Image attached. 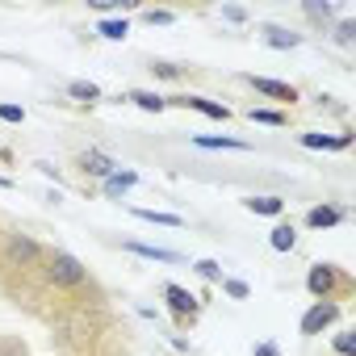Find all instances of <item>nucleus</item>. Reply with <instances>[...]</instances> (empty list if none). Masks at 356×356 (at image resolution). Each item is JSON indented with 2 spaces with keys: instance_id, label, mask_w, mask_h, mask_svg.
I'll return each instance as SVG.
<instances>
[{
  "instance_id": "obj_12",
  "label": "nucleus",
  "mask_w": 356,
  "mask_h": 356,
  "mask_svg": "<svg viewBox=\"0 0 356 356\" xmlns=\"http://www.w3.org/2000/svg\"><path fill=\"white\" fill-rule=\"evenodd\" d=\"M134 185H138V172H122V168H118L101 189H105V197H122V193H130Z\"/></svg>"
},
{
  "instance_id": "obj_7",
  "label": "nucleus",
  "mask_w": 356,
  "mask_h": 356,
  "mask_svg": "<svg viewBox=\"0 0 356 356\" xmlns=\"http://www.w3.org/2000/svg\"><path fill=\"white\" fill-rule=\"evenodd\" d=\"M168 105L197 109V113H206V118H214V122H227V118H231V109H227V105H218V101H206V97H176V101H168Z\"/></svg>"
},
{
  "instance_id": "obj_31",
  "label": "nucleus",
  "mask_w": 356,
  "mask_h": 356,
  "mask_svg": "<svg viewBox=\"0 0 356 356\" xmlns=\"http://www.w3.org/2000/svg\"><path fill=\"white\" fill-rule=\"evenodd\" d=\"M339 42H352V22H339V34H335Z\"/></svg>"
},
{
  "instance_id": "obj_28",
  "label": "nucleus",
  "mask_w": 356,
  "mask_h": 356,
  "mask_svg": "<svg viewBox=\"0 0 356 356\" xmlns=\"http://www.w3.org/2000/svg\"><path fill=\"white\" fill-rule=\"evenodd\" d=\"M88 5H92L97 13H113V9H122V0H88Z\"/></svg>"
},
{
  "instance_id": "obj_5",
  "label": "nucleus",
  "mask_w": 356,
  "mask_h": 356,
  "mask_svg": "<svg viewBox=\"0 0 356 356\" xmlns=\"http://www.w3.org/2000/svg\"><path fill=\"white\" fill-rule=\"evenodd\" d=\"M163 302L172 306L176 318H193V314H197V298H193L185 285H172V281H168V285H163Z\"/></svg>"
},
{
  "instance_id": "obj_29",
  "label": "nucleus",
  "mask_w": 356,
  "mask_h": 356,
  "mask_svg": "<svg viewBox=\"0 0 356 356\" xmlns=\"http://www.w3.org/2000/svg\"><path fill=\"white\" fill-rule=\"evenodd\" d=\"M306 13H310V17H331L335 9H331V5H314V0H310V5H306Z\"/></svg>"
},
{
  "instance_id": "obj_13",
  "label": "nucleus",
  "mask_w": 356,
  "mask_h": 356,
  "mask_svg": "<svg viewBox=\"0 0 356 356\" xmlns=\"http://www.w3.org/2000/svg\"><path fill=\"white\" fill-rule=\"evenodd\" d=\"M243 206H248L252 214H260V218H281V214H285V202L273 197V193H268V197H248Z\"/></svg>"
},
{
  "instance_id": "obj_32",
  "label": "nucleus",
  "mask_w": 356,
  "mask_h": 356,
  "mask_svg": "<svg viewBox=\"0 0 356 356\" xmlns=\"http://www.w3.org/2000/svg\"><path fill=\"white\" fill-rule=\"evenodd\" d=\"M256 356H281V352H277V343H260V348H256Z\"/></svg>"
},
{
  "instance_id": "obj_19",
  "label": "nucleus",
  "mask_w": 356,
  "mask_h": 356,
  "mask_svg": "<svg viewBox=\"0 0 356 356\" xmlns=\"http://www.w3.org/2000/svg\"><path fill=\"white\" fill-rule=\"evenodd\" d=\"M67 97H76V101H101V88L92 80H72L67 84Z\"/></svg>"
},
{
  "instance_id": "obj_2",
  "label": "nucleus",
  "mask_w": 356,
  "mask_h": 356,
  "mask_svg": "<svg viewBox=\"0 0 356 356\" xmlns=\"http://www.w3.org/2000/svg\"><path fill=\"white\" fill-rule=\"evenodd\" d=\"M42 252H38V243L30 239V235H22V231H13L9 239H5V260L13 264V268H30L34 260H38Z\"/></svg>"
},
{
  "instance_id": "obj_20",
  "label": "nucleus",
  "mask_w": 356,
  "mask_h": 356,
  "mask_svg": "<svg viewBox=\"0 0 356 356\" xmlns=\"http://www.w3.org/2000/svg\"><path fill=\"white\" fill-rule=\"evenodd\" d=\"M130 101H134L138 109H147V113H163V109H168V101H163L159 92H130Z\"/></svg>"
},
{
  "instance_id": "obj_11",
  "label": "nucleus",
  "mask_w": 356,
  "mask_h": 356,
  "mask_svg": "<svg viewBox=\"0 0 356 356\" xmlns=\"http://www.w3.org/2000/svg\"><path fill=\"white\" fill-rule=\"evenodd\" d=\"M335 222H343V210H339V206H314V210L306 214V227H314V231H327V227H335Z\"/></svg>"
},
{
  "instance_id": "obj_18",
  "label": "nucleus",
  "mask_w": 356,
  "mask_h": 356,
  "mask_svg": "<svg viewBox=\"0 0 356 356\" xmlns=\"http://www.w3.org/2000/svg\"><path fill=\"white\" fill-rule=\"evenodd\" d=\"M193 143L197 147H206V151H248V143L243 138H218V134H193Z\"/></svg>"
},
{
  "instance_id": "obj_27",
  "label": "nucleus",
  "mask_w": 356,
  "mask_h": 356,
  "mask_svg": "<svg viewBox=\"0 0 356 356\" xmlns=\"http://www.w3.org/2000/svg\"><path fill=\"white\" fill-rule=\"evenodd\" d=\"M222 17L239 26V22H248V9H239V5H227V9H222Z\"/></svg>"
},
{
  "instance_id": "obj_10",
  "label": "nucleus",
  "mask_w": 356,
  "mask_h": 356,
  "mask_svg": "<svg viewBox=\"0 0 356 356\" xmlns=\"http://www.w3.org/2000/svg\"><path fill=\"white\" fill-rule=\"evenodd\" d=\"M352 143V134H302V147H310V151H343Z\"/></svg>"
},
{
  "instance_id": "obj_21",
  "label": "nucleus",
  "mask_w": 356,
  "mask_h": 356,
  "mask_svg": "<svg viewBox=\"0 0 356 356\" xmlns=\"http://www.w3.org/2000/svg\"><path fill=\"white\" fill-rule=\"evenodd\" d=\"M143 22H147V26H172L176 13H172V9H143Z\"/></svg>"
},
{
  "instance_id": "obj_23",
  "label": "nucleus",
  "mask_w": 356,
  "mask_h": 356,
  "mask_svg": "<svg viewBox=\"0 0 356 356\" xmlns=\"http://www.w3.org/2000/svg\"><path fill=\"white\" fill-rule=\"evenodd\" d=\"M248 118L252 122H264V126H285V113H277V109H252Z\"/></svg>"
},
{
  "instance_id": "obj_8",
  "label": "nucleus",
  "mask_w": 356,
  "mask_h": 356,
  "mask_svg": "<svg viewBox=\"0 0 356 356\" xmlns=\"http://www.w3.org/2000/svg\"><path fill=\"white\" fill-rule=\"evenodd\" d=\"M126 252L147 256V260H159V264H181V252H172V248H155V243H138V239H126Z\"/></svg>"
},
{
  "instance_id": "obj_26",
  "label": "nucleus",
  "mask_w": 356,
  "mask_h": 356,
  "mask_svg": "<svg viewBox=\"0 0 356 356\" xmlns=\"http://www.w3.org/2000/svg\"><path fill=\"white\" fill-rule=\"evenodd\" d=\"M0 122H13L17 126V122H26V109L22 105H0Z\"/></svg>"
},
{
  "instance_id": "obj_24",
  "label": "nucleus",
  "mask_w": 356,
  "mask_h": 356,
  "mask_svg": "<svg viewBox=\"0 0 356 356\" xmlns=\"http://www.w3.org/2000/svg\"><path fill=\"white\" fill-rule=\"evenodd\" d=\"M193 268H197V277H206V281H222V264H218V260H197Z\"/></svg>"
},
{
  "instance_id": "obj_3",
  "label": "nucleus",
  "mask_w": 356,
  "mask_h": 356,
  "mask_svg": "<svg viewBox=\"0 0 356 356\" xmlns=\"http://www.w3.org/2000/svg\"><path fill=\"white\" fill-rule=\"evenodd\" d=\"M335 318H339V306H335L331 298H327V302H314V306L302 314V335H323Z\"/></svg>"
},
{
  "instance_id": "obj_22",
  "label": "nucleus",
  "mask_w": 356,
  "mask_h": 356,
  "mask_svg": "<svg viewBox=\"0 0 356 356\" xmlns=\"http://www.w3.org/2000/svg\"><path fill=\"white\" fill-rule=\"evenodd\" d=\"M222 293L227 298H235V302H243L252 289H248V281H235V277H222Z\"/></svg>"
},
{
  "instance_id": "obj_16",
  "label": "nucleus",
  "mask_w": 356,
  "mask_h": 356,
  "mask_svg": "<svg viewBox=\"0 0 356 356\" xmlns=\"http://www.w3.org/2000/svg\"><path fill=\"white\" fill-rule=\"evenodd\" d=\"M130 214H134V218H143V222H155V227H172V231H176V227H185V218H181V214H163V210H143V206H134Z\"/></svg>"
},
{
  "instance_id": "obj_4",
  "label": "nucleus",
  "mask_w": 356,
  "mask_h": 356,
  "mask_svg": "<svg viewBox=\"0 0 356 356\" xmlns=\"http://www.w3.org/2000/svg\"><path fill=\"white\" fill-rule=\"evenodd\" d=\"M339 281H343V277H339L331 264H314V268L306 273V289L314 293V302H327V298L335 293V285H339Z\"/></svg>"
},
{
  "instance_id": "obj_30",
  "label": "nucleus",
  "mask_w": 356,
  "mask_h": 356,
  "mask_svg": "<svg viewBox=\"0 0 356 356\" xmlns=\"http://www.w3.org/2000/svg\"><path fill=\"white\" fill-rule=\"evenodd\" d=\"M151 72L163 76V80H176V67H172V63H151Z\"/></svg>"
},
{
  "instance_id": "obj_25",
  "label": "nucleus",
  "mask_w": 356,
  "mask_h": 356,
  "mask_svg": "<svg viewBox=\"0 0 356 356\" xmlns=\"http://www.w3.org/2000/svg\"><path fill=\"white\" fill-rule=\"evenodd\" d=\"M335 352L339 356H356V331H339L335 335Z\"/></svg>"
},
{
  "instance_id": "obj_15",
  "label": "nucleus",
  "mask_w": 356,
  "mask_h": 356,
  "mask_svg": "<svg viewBox=\"0 0 356 356\" xmlns=\"http://www.w3.org/2000/svg\"><path fill=\"white\" fill-rule=\"evenodd\" d=\"M264 42H268L273 51H293V47L302 42V34H293V30H281V26H268V30H264Z\"/></svg>"
},
{
  "instance_id": "obj_17",
  "label": "nucleus",
  "mask_w": 356,
  "mask_h": 356,
  "mask_svg": "<svg viewBox=\"0 0 356 356\" xmlns=\"http://www.w3.org/2000/svg\"><path fill=\"white\" fill-rule=\"evenodd\" d=\"M97 34L109 38V42H126L130 26H126V17H101V22H97Z\"/></svg>"
},
{
  "instance_id": "obj_14",
  "label": "nucleus",
  "mask_w": 356,
  "mask_h": 356,
  "mask_svg": "<svg viewBox=\"0 0 356 356\" xmlns=\"http://www.w3.org/2000/svg\"><path fill=\"white\" fill-rule=\"evenodd\" d=\"M293 243H298L293 222H277V227L268 231V248H273V252H293Z\"/></svg>"
},
{
  "instance_id": "obj_33",
  "label": "nucleus",
  "mask_w": 356,
  "mask_h": 356,
  "mask_svg": "<svg viewBox=\"0 0 356 356\" xmlns=\"http://www.w3.org/2000/svg\"><path fill=\"white\" fill-rule=\"evenodd\" d=\"M0 189H13V181H9V176H0Z\"/></svg>"
},
{
  "instance_id": "obj_9",
  "label": "nucleus",
  "mask_w": 356,
  "mask_h": 356,
  "mask_svg": "<svg viewBox=\"0 0 356 356\" xmlns=\"http://www.w3.org/2000/svg\"><path fill=\"white\" fill-rule=\"evenodd\" d=\"M80 163H84V172H92V176H101V181H109V176L118 172V163H113V159H109L105 151H92V147H88V151L80 155Z\"/></svg>"
},
{
  "instance_id": "obj_6",
  "label": "nucleus",
  "mask_w": 356,
  "mask_h": 356,
  "mask_svg": "<svg viewBox=\"0 0 356 356\" xmlns=\"http://www.w3.org/2000/svg\"><path fill=\"white\" fill-rule=\"evenodd\" d=\"M248 80H252L256 92H264V97H273V101H289V105L298 101V88H293V84H281V80H268V76H248Z\"/></svg>"
},
{
  "instance_id": "obj_1",
  "label": "nucleus",
  "mask_w": 356,
  "mask_h": 356,
  "mask_svg": "<svg viewBox=\"0 0 356 356\" xmlns=\"http://www.w3.org/2000/svg\"><path fill=\"white\" fill-rule=\"evenodd\" d=\"M47 281L51 285H63V289H80L88 281V268L72 252H51L47 256Z\"/></svg>"
}]
</instances>
